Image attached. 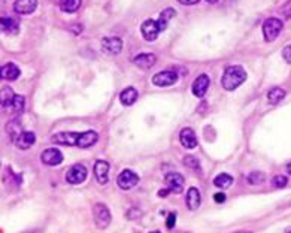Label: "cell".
<instances>
[{
    "label": "cell",
    "instance_id": "60d3db41",
    "mask_svg": "<svg viewBox=\"0 0 291 233\" xmlns=\"http://www.w3.org/2000/svg\"><path fill=\"white\" fill-rule=\"evenodd\" d=\"M234 233H253V232H245V230H240V232H234Z\"/></svg>",
    "mask_w": 291,
    "mask_h": 233
},
{
    "label": "cell",
    "instance_id": "484cf974",
    "mask_svg": "<svg viewBox=\"0 0 291 233\" xmlns=\"http://www.w3.org/2000/svg\"><path fill=\"white\" fill-rule=\"evenodd\" d=\"M284 98H285V91L279 87H275V88L269 90V93H267V102L270 105H278Z\"/></svg>",
    "mask_w": 291,
    "mask_h": 233
},
{
    "label": "cell",
    "instance_id": "7402d4cb",
    "mask_svg": "<svg viewBox=\"0 0 291 233\" xmlns=\"http://www.w3.org/2000/svg\"><path fill=\"white\" fill-rule=\"evenodd\" d=\"M2 30L6 34H17L20 32V23L17 18L12 17H3L2 18Z\"/></svg>",
    "mask_w": 291,
    "mask_h": 233
},
{
    "label": "cell",
    "instance_id": "5b68a950",
    "mask_svg": "<svg viewBox=\"0 0 291 233\" xmlns=\"http://www.w3.org/2000/svg\"><path fill=\"white\" fill-rule=\"evenodd\" d=\"M118 187L121 190H132L135 185H138L139 182V176L136 172L130 170V169H124L119 175H118Z\"/></svg>",
    "mask_w": 291,
    "mask_h": 233
},
{
    "label": "cell",
    "instance_id": "d4e9b609",
    "mask_svg": "<svg viewBox=\"0 0 291 233\" xmlns=\"http://www.w3.org/2000/svg\"><path fill=\"white\" fill-rule=\"evenodd\" d=\"M17 95H14V90L9 88V87H3L2 88V93H0V102H2V106L3 108H11L14 99H15Z\"/></svg>",
    "mask_w": 291,
    "mask_h": 233
},
{
    "label": "cell",
    "instance_id": "f546056e",
    "mask_svg": "<svg viewBox=\"0 0 291 233\" xmlns=\"http://www.w3.org/2000/svg\"><path fill=\"white\" fill-rule=\"evenodd\" d=\"M264 179H266V176H264L263 172H253V173H249L248 178H246V181L249 184H253V185H259V184L264 182Z\"/></svg>",
    "mask_w": 291,
    "mask_h": 233
},
{
    "label": "cell",
    "instance_id": "30bf717a",
    "mask_svg": "<svg viewBox=\"0 0 291 233\" xmlns=\"http://www.w3.org/2000/svg\"><path fill=\"white\" fill-rule=\"evenodd\" d=\"M209 84H211V79H209V76H207L206 73L199 75V76L194 79L193 87H191L193 95H194L196 98H203V96L206 95L207 88H209Z\"/></svg>",
    "mask_w": 291,
    "mask_h": 233
},
{
    "label": "cell",
    "instance_id": "8992f818",
    "mask_svg": "<svg viewBox=\"0 0 291 233\" xmlns=\"http://www.w3.org/2000/svg\"><path fill=\"white\" fill-rule=\"evenodd\" d=\"M87 167L84 165H73L72 167H69V170L66 172V181L69 184H81V182H84L86 178H87Z\"/></svg>",
    "mask_w": 291,
    "mask_h": 233
},
{
    "label": "cell",
    "instance_id": "9c48e42d",
    "mask_svg": "<svg viewBox=\"0 0 291 233\" xmlns=\"http://www.w3.org/2000/svg\"><path fill=\"white\" fill-rule=\"evenodd\" d=\"M102 50L109 56H118L122 51V40L119 37L111 36L102 39Z\"/></svg>",
    "mask_w": 291,
    "mask_h": 233
},
{
    "label": "cell",
    "instance_id": "2e32d148",
    "mask_svg": "<svg viewBox=\"0 0 291 233\" xmlns=\"http://www.w3.org/2000/svg\"><path fill=\"white\" fill-rule=\"evenodd\" d=\"M155 62H157V57H155L154 54H151V53H142V54H138V56L133 59V63H135L138 67L144 69V70L151 69V67L155 65Z\"/></svg>",
    "mask_w": 291,
    "mask_h": 233
},
{
    "label": "cell",
    "instance_id": "d6986e66",
    "mask_svg": "<svg viewBox=\"0 0 291 233\" xmlns=\"http://www.w3.org/2000/svg\"><path fill=\"white\" fill-rule=\"evenodd\" d=\"M97 141H99V134H97L94 130L82 132V133H81V137H79V142H78V148H88V147H93Z\"/></svg>",
    "mask_w": 291,
    "mask_h": 233
},
{
    "label": "cell",
    "instance_id": "f1b7e54d",
    "mask_svg": "<svg viewBox=\"0 0 291 233\" xmlns=\"http://www.w3.org/2000/svg\"><path fill=\"white\" fill-rule=\"evenodd\" d=\"M24 108H26V99L23 96L17 95L15 99H14V102H12V105H11V111L15 115H20V114H23Z\"/></svg>",
    "mask_w": 291,
    "mask_h": 233
},
{
    "label": "cell",
    "instance_id": "b9f144b4",
    "mask_svg": "<svg viewBox=\"0 0 291 233\" xmlns=\"http://www.w3.org/2000/svg\"><path fill=\"white\" fill-rule=\"evenodd\" d=\"M285 233H291V227H288V229L285 230Z\"/></svg>",
    "mask_w": 291,
    "mask_h": 233
},
{
    "label": "cell",
    "instance_id": "7a4b0ae2",
    "mask_svg": "<svg viewBox=\"0 0 291 233\" xmlns=\"http://www.w3.org/2000/svg\"><path fill=\"white\" fill-rule=\"evenodd\" d=\"M284 29V23L279 18H267L263 23V36L266 42H273Z\"/></svg>",
    "mask_w": 291,
    "mask_h": 233
},
{
    "label": "cell",
    "instance_id": "d590c367",
    "mask_svg": "<svg viewBox=\"0 0 291 233\" xmlns=\"http://www.w3.org/2000/svg\"><path fill=\"white\" fill-rule=\"evenodd\" d=\"M214 199H215L217 203H224L226 202V195L224 193H215Z\"/></svg>",
    "mask_w": 291,
    "mask_h": 233
},
{
    "label": "cell",
    "instance_id": "1f68e13d",
    "mask_svg": "<svg viewBox=\"0 0 291 233\" xmlns=\"http://www.w3.org/2000/svg\"><path fill=\"white\" fill-rule=\"evenodd\" d=\"M287 182H288V178L284 176V175H276V176L272 179L273 187H276V189H284L285 185H287Z\"/></svg>",
    "mask_w": 291,
    "mask_h": 233
},
{
    "label": "cell",
    "instance_id": "9a60e30c",
    "mask_svg": "<svg viewBox=\"0 0 291 233\" xmlns=\"http://www.w3.org/2000/svg\"><path fill=\"white\" fill-rule=\"evenodd\" d=\"M94 176L99 184L105 185L109 181V163L105 160H97L94 165Z\"/></svg>",
    "mask_w": 291,
    "mask_h": 233
},
{
    "label": "cell",
    "instance_id": "6da1fadb",
    "mask_svg": "<svg viewBox=\"0 0 291 233\" xmlns=\"http://www.w3.org/2000/svg\"><path fill=\"white\" fill-rule=\"evenodd\" d=\"M246 79V72L242 66H229L221 76V85L227 91H233L240 87Z\"/></svg>",
    "mask_w": 291,
    "mask_h": 233
},
{
    "label": "cell",
    "instance_id": "e575fe53",
    "mask_svg": "<svg viewBox=\"0 0 291 233\" xmlns=\"http://www.w3.org/2000/svg\"><path fill=\"white\" fill-rule=\"evenodd\" d=\"M175 223H176V214H169L168 217V229H174L175 227Z\"/></svg>",
    "mask_w": 291,
    "mask_h": 233
},
{
    "label": "cell",
    "instance_id": "ffe728a7",
    "mask_svg": "<svg viewBox=\"0 0 291 233\" xmlns=\"http://www.w3.org/2000/svg\"><path fill=\"white\" fill-rule=\"evenodd\" d=\"M36 142V134L33 132H23L21 136L15 141V145L20 150H29L30 147H33Z\"/></svg>",
    "mask_w": 291,
    "mask_h": 233
},
{
    "label": "cell",
    "instance_id": "7bdbcfd3",
    "mask_svg": "<svg viewBox=\"0 0 291 233\" xmlns=\"http://www.w3.org/2000/svg\"><path fill=\"white\" fill-rule=\"evenodd\" d=\"M151 233H160V232H151Z\"/></svg>",
    "mask_w": 291,
    "mask_h": 233
},
{
    "label": "cell",
    "instance_id": "836d02e7",
    "mask_svg": "<svg viewBox=\"0 0 291 233\" xmlns=\"http://www.w3.org/2000/svg\"><path fill=\"white\" fill-rule=\"evenodd\" d=\"M282 57L287 63L291 65V45H287L285 48L282 50Z\"/></svg>",
    "mask_w": 291,
    "mask_h": 233
},
{
    "label": "cell",
    "instance_id": "8d00e7d4",
    "mask_svg": "<svg viewBox=\"0 0 291 233\" xmlns=\"http://www.w3.org/2000/svg\"><path fill=\"white\" fill-rule=\"evenodd\" d=\"M178 2H179L181 5H185V6H191V5H196V3H199L200 0H178Z\"/></svg>",
    "mask_w": 291,
    "mask_h": 233
},
{
    "label": "cell",
    "instance_id": "4fadbf2b",
    "mask_svg": "<svg viewBox=\"0 0 291 233\" xmlns=\"http://www.w3.org/2000/svg\"><path fill=\"white\" fill-rule=\"evenodd\" d=\"M179 141H181V145L187 150H193V148L197 147V136H196L194 130L190 129V127H185V129L181 130Z\"/></svg>",
    "mask_w": 291,
    "mask_h": 233
},
{
    "label": "cell",
    "instance_id": "277c9868",
    "mask_svg": "<svg viewBox=\"0 0 291 233\" xmlns=\"http://www.w3.org/2000/svg\"><path fill=\"white\" fill-rule=\"evenodd\" d=\"M93 215L99 229H106L111 224V211L105 203H96L93 206Z\"/></svg>",
    "mask_w": 291,
    "mask_h": 233
},
{
    "label": "cell",
    "instance_id": "ac0fdd59",
    "mask_svg": "<svg viewBox=\"0 0 291 233\" xmlns=\"http://www.w3.org/2000/svg\"><path fill=\"white\" fill-rule=\"evenodd\" d=\"M138 96H139V93L135 87H127V88H124L121 91V95H119V102L124 105V106H132L136 100H138Z\"/></svg>",
    "mask_w": 291,
    "mask_h": 233
},
{
    "label": "cell",
    "instance_id": "cb8c5ba5",
    "mask_svg": "<svg viewBox=\"0 0 291 233\" xmlns=\"http://www.w3.org/2000/svg\"><path fill=\"white\" fill-rule=\"evenodd\" d=\"M82 5V0H60V9L64 14H73L76 12Z\"/></svg>",
    "mask_w": 291,
    "mask_h": 233
},
{
    "label": "cell",
    "instance_id": "8fae6325",
    "mask_svg": "<svg viewBox=\"0 0 291 233\" xmlns=\"http://www.w3.org/2000/svg\"><path fill=\"white\" fill-rule=\"evenodd\" d=\"M40 160H42V163L47 166H58L63 162V154L57 148H48L42 153Z\"/></svg>",
    "mask_w": 291,
    "mask_h": 233
},
{
    "label": "cell",
    "instance_id": "e0dca14e",
    "mask_svg": "<svg viewBox=\"0 0 291 233\" xmlns=\"http://www.w3.org/2000/svg\"><path fill=\"white\" fill-rule=\"evenodd\" d=\"M185 203H187V208L190 211H197L200 203H202V196H200V192L197 187H191L188 189V193L185 196Z\"/></svg>",
    "mask_w": 291,
    "mask_h": 233
},
{
    "label": "cell",
    "instance_id": "4dcf8cb0",
    "mask_svg": "<svg viewBox=\"0 0 291 233\" xmlns=\"http://www.w3.org/2000/svg\"><path fill=\"white\" fill-rule=\"evenodd\" d=\"M184 165L193 170H200V162L194 156H185L184 157Z\"/></svg>",
    "mask_w": 291,
    "mask_h": 233
},
{
    "label": "cell",
    "instance_id": "44dd1931",
    "mask_svg": "<svg viewBox=\"0 0 291 233\" xmlns=\"http://www.w3.org/2000/svg\"><path fill=\"white\" fill-rule=\"evenodd\" d=\"M0 75H2L3 79H8V81H15L20 78L21 75V70L17 65L14 63H6L2 66V70H0Z\"/></svg>",
    "mask_w": 291,
    "mask_h": 233
},
{
    "label": "cell",
    "instance_id": "74e56055",
    "mask_svg": "<svg viewBox=\"0 0 291 233\" xmlns=\"http://www.w3.org/2000/svg\"><path fill=\"white\" fill-rule=\"evenodd\" d=\"M169 193H171L169 189H164V190H160V192H158V196H160V198H166Z\"/></svg>",
    "mask_w": 291,
    "mask_h": 233
},
{
    "label": "cell",
    "instance_id": "7c38bea8",
    "mask_svg": "<svg viewBox=\"0 0 291 233\" xmlns=\"http://www.w3.org/2000/svg\"><path fill=\"white\" fill-rule=\"evenodd\" d=\"M166 184L171 193H182L184 190V176L181 173H168L166 175Z\"/></svg>",
    "mask_w": 291,
    "mask_h": 233
},
{
    "label": "cell",
    "instance_id": "f35d334b",
    "mask_svg": "<svg viewBox=\"0 0 291 233\" xmlns=\"http://www.w3.org/2000/svg\"><path fill=\"white\" fill-rule=\"evenodd\" d=\"M287 172H288V173L291 175V162H290V163L287 165Z\"/></svg>",
    "mask_w": 291,
    "mask_h": 233
},
{
    "label": "cell",
    "instance_id": "4316f807",
    "mask_svg": "<svg viewBox=\"0 0 291 233\" xmlns=\"http://www.w3.org/2000/svg\"><path fill=\"white\" fill-rule=\"evenodd\" d=\"M21 129H23V127H21V123H20L18 120H14V121H9V123H8L6 130H8V133H9V136H11V139H12V142H15L17 139L21 136V133H23Z\"/></svg>",
    "mask_w": 291,
    "mask_h": 233
},
{
    "label": "cell",
    "instance_id": "ba28073f",
    "mask_svg": "<svg viewBox=\"0 0 291 233\" xmlns=\"http://www.w3.org/2000/svg\"><path fill=\"white\" fill-rule=\"evenodd\" d=\"M152 84L157 87H169L178 81V73L175 70H163L152 76Z\"/></svg>",
    "mask_w": 291,
    "mask_h": 233
},
{
    "label": "cell",
    "instance_id": "3957f363",
    "mask_svg": "<svg viewBox=\"0 0 291 233\" xmlns=\"http://www.w3.org/2000/svg\"><path fill=\"white\" fill-rule=\"evenodd\" d=\"M81 133L79 132H60L51 136V142L66 147H78Z\"/></svg>",
    "mask_w": 291,
    "mask_h": 233
},
{
    "label": "cell",
    "instance_id": "603a6c76",
    "mask_svg": "<svg viewBox=\"0 0 291 233\" xmlns=\"http://www.w3.org/2000/svg\"><path fill=\"white\" fill-rule=\"evenodd\" d=\"M175 17H176V11H175L174 8H166V9L160 14V18L157 20V21H158V26H160V30L163 32V30L168 29L169 21H171L172 18H175Z\"/></svg>",
    "mask_w": 291,
    "mask_h": 233
},
{
    "label": "cell",
    "instance_id": "83f0119b",
    "mask_svg": "<svg viewBox=\"0 0 291 233\" xmlns=\"http://www.w3.org/2000/svg\"><path fill=\"white\" fill-rule=\"evenodd\" d=\"M214 184L218 189H229L233 184V176H230L229 173H220L218 176H215Z\"/></svg>",
    "mask_w": 291,
    "mask_h": 233
},
{
    "label": "cell",
    "instance_id": "d6a6232c",
    "mask_svg": "<svg viewBox=\"0 0 291 233\" xmlns=\"http://www.w3.org/2000/svg\"><path fill=\"white\" fill-rule=\"evenodd\" d=\"M281 14H282V17H284V18H291V0H288L287 3H284V5H282V8H281Z\"/></svg>",
    "mask_w": 291,
    "mask_h": 233
},
{
    "label": "cell",
    "instance_id": "5bb4252c",
    "mask_svg": "<svg viewBox=\"0 0 291 233\" xmlns=\"http://www.w3.org/2000/svg\"><path fill=\"white\" fill-rule=\"evenodd\" d=\"M37 8V0H15L14 11L20 15H30Z\"/></svg>",
    "mask_w": 291,
    "mask_h": 233
},
{
    "label": "cell",
    "instance_id": "52a82bcc",
    "mask_svg": "<svg viewBox=\"0 0 291 233\" xmlns=\"http://www.w3.org/2000/svg\"><path fill=\"white\" fill-rule=\"evenodd\" d=\"M160 26H158V21H155V20H145L144 23H142V26H141V33H142V36H144V39L145 40H148V42H154L157 37H158V34H160Z\"/></svg>",
    "mask_w": 291,
    "mask_h": 233
},
{
    "label": "cell",
    "instance_id": "ab89813d",
    "mask_svg": "<svg viewBox=\"0 0 291 233\" xmlns=\"http://www.w3.org/2000/svg\"><path fill=\"white\" fill-rule=\"evenodd\" d=\"M206 2H207V3H217L218 0H206Z\"/></svg>",
    "mask_w": 291,
    "mask_h": 233
}]
</instances>
